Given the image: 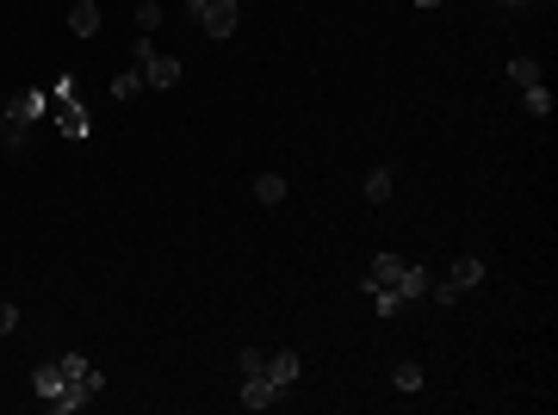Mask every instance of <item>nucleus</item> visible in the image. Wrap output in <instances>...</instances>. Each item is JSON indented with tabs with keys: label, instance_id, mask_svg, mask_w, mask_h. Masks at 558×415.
<instances>
[{
	"label": "nucleus",
	"instance_id": "nucleus-22",
	"mask_svg": "<svg viewBox=\"0 0 558 415\" xmlns=\"http://www.w3.org/2000/svg\"><path fill=\"white\" fill-rule=\"evenodd\" d=\"M410 6H422V12H428V6H440V0H410Z\"/></svg>",
	"mask_w": 558,
	"mask_h": 415
},
{
	"label": "nucleus",
	"instance_id": "nucleus-8",
	"mask_svg": "<svg viewBox=\"0 0 558 415\" xmlns=\"http://www.w3.org/2000/svg\"><path fill=\"white\" fill-rule=\"evenodd\" d=\"M62 385H69V372H62V360H44V366L31 372V391H37V403H44V397H56Z\"/></svg>",
	"mask_w": 558,
	"mask_h": 415
},
{
	"label": "nucleus",
	"instance_id": "nucleus-24",
	"mask_svg": "<svg viewBox=\"0 0 558 415\" xmlns=\"http://www.w3.org/2000/svg\"><path fill=\"white\" fill-rule=\"evenodd\" d=\"M0 125H6V100H0Z\"/></svg>",
	"mask_w": 558,
	"mask_h": 415
},
{
	"label": "nucleus",
	"instance_id": "nucleus-20",
	"mask_svg": "<svg viewBox=\"0 0 558 415\" xmlns=\"http://www.w3.org/2000/svg\"><path fill=\"white\" fill-rule=\"evenodd\" d=\"M373 310H379V316H398L404 297H398V291H373Z\"/></svg>",
	"mask_w": 558,
	"mask_h": 415
},
{
	"label": "nucleus",
	"instance_id": "nucleus-18",
	"mask_svg": "<svg viewBox=\"0 0 558 415\" xmlns=\"http://www.w3.org/2000/svg\"><path fill=\"white\" fill-rule=\"evenodd\" d=\"M236 372H242V378H249V372H267V354H261V347H242V354H236Z\"/></svg>",
	"mask_w": 558,
	"mask_h": 415
},
{
	"label": "nucleus",
	"instance_id": "nucleus-13",
	"mask_svg": "<svg viewBox=\"0 0 558 415\" xmlns=\"http://www.w3.org/2000/svg\"><path fill=\"white\" fill-rule=\"evenodd\" d=\"M0 142H6L12 155H25V149H31V125H19V118H6V125H0Z\"/></svg>",
	"mask_w": 558,
	"mask_h": 415
},
{
	"label": "nucleus",
	"instance_id": "nucleus-2",
	"mask_svg": "<svg viewBox=\"0 0 558 415\" xmlns=\"http://www.w3.org/2000/svg\"><path fill=\"white\" fill-rule=\"evenodd\" d=\"M137 75H143V87L168 94V87H180V56H168V50H155L149 37H137Z\"/></svg>",
	"mask_w": 558,
	"mask_h": 415
},
{
	"label": "nucleus",
	"instance_id": "nucleus-6",
	"mask_svg": "<svg viewBox=\"0 0 558 415\" xmlns=\"http://www.w3.org/2000/svg\"><path fill=\"white\" fill-rule=\"evenodd\" d=\"M279 397H285V391H279L267 372H249V378H242V410H274Z\"/></svg>",
	"mask_w": 558,
	"mask_h": 415
},
{
	"label": "nucleus",
	"instance_id": "nucleus-17",
	"mask_svg": "<svg viewBox=\"0 0 558 415\" xmlns=\"http://www.w3.org/2000/svg\"><path fill=\"white\" fill-rule=\"evenodd\" d=\"M137 94H143V75L137 69H125V75L112 81V100H137Z\"/></svg>",
	"mask_w": 558,
	"mask_h": 415
},
{
	"label": "nucleus",
	"instance_id": "nucleus-23",
	"mask_svg": "<svg viewBox=\"0 0 558 415\" xmlns=\"http://www.w3.org/2000/svg\"><path fill=\"white\" fill-rule=\"evenodd\" d=\"M496 6H521V0H496Z\"/></svg>",
	"mask_w": 558,
	"mask_h": 415
},
{
	"label": "nucleus",
	"instance_id": "nucleus-19",
	"mask_svg": "<svg viewBox=\"0 0 558 415\" xmlns=\"http://www.w3.org/2000/svg\"><path fill=\"white\" fill-rule=\"evenodd\" d=\"M155 25H161V6H155V0H137V31L149 37Z\"/></svg>",
	"mask_w": 558,
	"mask_h": 415
},
{
	"label": "nucleus",
	"instance_id": "nucleus-3",
	"mask_svg": "<svg viewBox=\"0 0 558 415\" xmlns=\"http://www.w3.org/2000/svg\"><path fill=\"white\" fill-rule=\"evenodd\" d=\"M472 285H484V261H478V255H459L447 273L428 285V297H434V304H459V291H472Z\"/></svg>",
	"mask_w": 558,
	"mask_h": 415
},
{
	"label": "nucleus",
	"instance_id": "nucleus-10",
	"mask_svg": "<svg viewBox=\"0 0 558 415\" xmlns=\"http://www.w3.org/2000/svg\"><path fill=\"white\" fill-rule=\"evenodd\" d=\"M428 285H434V273H428V267H416V261H410V273L398 279V297H404V304H410V297H428Z\"/></svg>",
	"mask_w": 558,
	"mask_h": 415
},
{
	"label": "nucleus",
	"instance_id": "nucleus-9",
	"mask_svg": "<svg viewBox=\"0 0 558 415\" xmlns=\"http://www.w3.org/2000/svg\"><path fill=\"white\" fill-rule=\"evenodd\" d=\"M69 31H75V37H94V31H100V0H75V6H69Z\"/></svg>",
	"mask_w": 558,
	"mask_h": 415
},
{
	"label": "nucleus",
	"instance_id": "nucleus-11",
	"mask_svg": "<svg viewBox=\"0 0 558 415\" xmlns=\"http://www.w3.org/2000/svg\"><path fill=\"white\" fill-rule=\"evenodd\" d=\"M521 106H528L534 118H553V94H546V81H534V87H521Z\"/></svg>",
	"mask_w": 558,
	"mask_h": 415
},
{
	"label": "nucleus",
	"instance_id": "nucleus-7",
	"mask_svg": "<svg viewBox=\"0 0 558 415\" xmlns=\"http://www.w3.org/2000/svg\"><path fill=\"white\" fill-rule=\"evenodd\" d=\"M298 372H304L298 347H274V354H267V378H274L279 391H291V385H298Z\"/></svg>",
	"mask_w": 558,
	"mask_h": 415
},
{
	"label": "nucleus",
	"instance_id": "nucleus-15",
	"mask_svg": "<svg viewBox=\"0 0 558 415\" xmlns=\"http://www.w3.org/2000/svg\"><path fill=\"white\" fill-rule=\"evenodd\" d=\"M509 81H515V87H534V81H540V62H534V56H515V62H509Z\"/></svg>",
	"mask_w": 558,
	"mask_h": 415
},
{
	"label": "nucleus",
	"instance_id": "nucleus-21",
	"mask_svg": "<svg viewBox=\"0 0 558 415\" xmlns=\"http://www.w3.org/2000/svg\"><path fill=\"white\" fill-rule=\"evenodd\" d=\"M12 329H19V304H6V297H0V341H6Z\"/></svg>",
	"mask_w": 558,
	"mask_h": 415
},
{
	"label": "nucleus",
	"instance_id": "nucleus-5",
	"mask_svg": "<svg viewBox=\"0 0 558 415\" xmlns=\"http://www.w3.org/2000/svg\"><path fill=\"white\" fill-rule=\"evenodd\" d=\"M44 112H50V94H44V87H19V94L6 100V118H19V125H37Z\"/></svg>",
	"mask_w": 558,
	"mask_h": 415
},
{
	"label": "nucleus",
	"instance_id": "nucleus-16",
	"mask_svg": "<svg viewBox=\"0 0 558 415\" xmlns=\"http://www.w3.org/2000/svg\"><path fill=\"white\" fill-rule=\"evenodd\" d=\"M391 385H398V391H422V366H416V360H398Z\"/></svg>",
	"mask_w": 558,
	"mask_h": 415
},
{
	"label": "nucleus",
	"instance_id": "nucleus-4",
	"mask_svg": "<svg viewBox=\"0 0 558 415\" xmlns=\"http://www.w3.org/2000/svg\"><path fill=\"white\" fill-rule=\"evenodd\" d=\"M100 391H106V372L94 366L87 378H69V385H62L56 397H44V410H50V415H75V410H87V403H94Z\"/></svg>",
	"mask_w": 558,
	"mask_h": 415
},
{
	"label": "nucleus",
	"instance_id": "nucleus-12",
	"mask_svg": "<svg viewBox=\"0 0 558 415\" xmlns=\"http://www.w3.org/2000/svg\"><path fill=\"white\" fill-rule=\"evenodd\" d=\"M360 192H366V205H385V199H391V167H373Z\"/></svg>",
	"mask_w": 558,
	"mask_h": 415
},
{
	"label": "nucleus",
	"instance_id": "nucleus-1",
	"mask_svg": "<svg viewBox=\"0 0 558 415\" xmlns=\"http://www.w3.org/2000/svg\"><path fill=\"white\" fill-rule=\"evenodd\" d=\"M186 12H193V25L205 31V37H236V25H242V0H186Z\"/></svg>",
	"mask_w": 558,
	"mask_h": 415
},
{
	"label": "nucleus",
	"instance_id": "nucleus-14",
	"mask_svg": "<svg viewBox=\"0 0 558 415\" xmlns=\"http://www.w3.org/2000/svg\"><path fill=\"white\" fill-rule=\"evenodd\" d=\"M285 199V174H261L255 180V205H279Z\"/></svg>",
	"mask_w": 558,
	"mask_h": 415
}]
</instances>
